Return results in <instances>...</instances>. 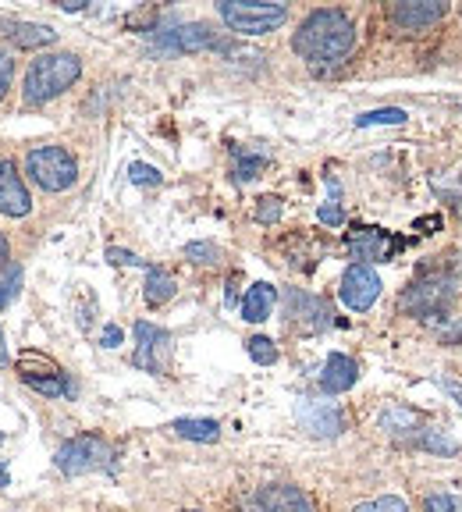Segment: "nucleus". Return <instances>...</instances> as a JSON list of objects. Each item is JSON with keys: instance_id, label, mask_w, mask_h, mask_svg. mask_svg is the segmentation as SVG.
I'll return each instance as SVG.
<instances>
[{"instance_id": "f257e3e1", "label": "nucleus", "mask_w": 462, "mask_h": 512, "mask_svg": "<svg viewBox=\"0 0 462 512\" xmlns=\"http://www.w3.org/2000/svg\"><path fill=\"white\" fill-rule=\"evenodd\" d=\"M292 50L317 72H331L356 50V22L338 8H317L295 29Z\"/></svg>"}, {"instance_id": "f03ea898", "label": "nucleus", "mask_w": 462, "mask_h": 512, "mask_svg": "<svg viewBox=\"0 0 462 512\" xmlns=\"http://www.w3.org/2000/svg\"><path fill=\"white\" fill-rule=\"evenodd\" d=\"M82 75V61L75 54H40L25 72V107H43L72 89Z\"/></svg>"}, {"instance_id": "7ed1b4c3", "label": "nucleus", "mask_w": 462, "mask_h": 512, "mask_svg": "<svg viewBox=\"0 0 462 512\" xmlns=\"http://www.w3.org/2000/svg\"><path fill=\"white\" fill-rule=\"evenodd\" d=\"M217 15L231 32L263 36V32H274L278 25L288 22V4H274V0H221Z\"/></svg>"}, {"instance_id": "20e7f679", "label": "nucleus", "mask_w": 462, "mask_h": 512, "mask_svg": "<svg viewBox=\"0 0 462 512\" xmlns=\"http://www.w3.org/2000/svg\"><path fill=\"white\" fill-rule=\"evenodd\" d=\"M25 175L43 192H64L79 182V164L64 146H32L25 153Z\"/></svg>"}, {"instance_id": "39448f33", "label": "nucleus", "mask_w": 462, "mask_h": 512, "mask_svg": "<svg viewBox=\"0 0 462 512\" xmlns=\"http://www.w3.org/2000/svg\"><path fill=\"white\" fill-rule=\"evenodd\" d=\"M452 299H455L452 274L427 271L402 292L399 306H402V313H409V317H441V313L452 306Z\"/></svg>"}, {"instance_id": "423d86ee", "label": "nucleus", "mask_w": 462, "mask_h": 512, "mask_svg": "<svg viewBox=\"0 0 462 512\" xmlns=\"http://www.w3.org/2000/svg\"><path fill=\"white\" fill-rule=\"evenodd\" d=\"M57 470L68 473V477H79V473L107 470L114 463V448L111 441H104L100 434H75L68 438L54 456Z\"/></svg>"}, {"instance_id": "0eeeda50", "label": "nucleus", "mask_w": 462, "mask_h": 512, "mask_svg": "<svg viewBox=\"0 0 462 512\" xmlns=\"http://www.w3.org/2000/svg\"><path fill=\"white\" fill-rule=\"evenodd\" d=\"M139 370L146 374H168L171 367V335L157 324H136V356H132Z\"/></svg>"}, {"instance_id": "6e6552de", "label": "nucleus", "mask_w": 462, "mask_h": 512, "mask_svg": "<svg viewBox=\"0 0 462 512\" xmlns=\"http://www.w3.org/2000/svg\"><path fill=\"white\" fill-rule=\"evenodd\" d=\"M338 296L349 306L352 313H367L370 306L381 296V274L370 264H352L349 271L342 274V285H338Z\"/></svg>"}, {"instance_id": "1a4fd4ad", "label": "nucleus", "mask_w": 462, "mask_h": 512, "mask_svg": "<svg viewBox=\"0 0 462 512\" xmlns=\"http://www.w3.org/2000/svg\"><path fill=\"white\" fill-rule=\"evenodd\" d=\"M448 15L445 0H402V4H391L388 22L399 32H427Z\"/></svg>"}, {"instance_id": "9d476101", "label": "nucleus", "mask_w": 462, "mask_h": 512, "mask_svg": "<svg viewBox=\"0 0 462 512\" xmlns=\"http://www.w3.org/2000/svg\"><path fill=\"white\" fill-rule=\"evenodd\" d=\"M295 416H299V424L313 434V438H338L345 431V420H342V409L335 402H320V399H299L295 406Z\"/></svg>"}, {"instance_id": "9b49d317", "label": "nucleus", "mask_w": 462, "mask_h": 512, "mask_svg": "<svg viewBox=\"0 0 462 512\" xmlns=\"http://www.w3.org/2000/svg\"><path fill=\"white\" fill-rule=\"evenodd\" d=\"M32 210L29 189L18 175L15 160L0 157V214L4 217H25Z\"/></svg>"}, {"instance_id": "f8f14e48", "label": "nucleus", "mask_w": 462, "mask_h": 512, "mask_svg": "<svg viewBox=\"0 0 462 512\" xmlns=\"http://www.w3.org/2000/svg\"><path fill=\"white\" fill-rule=\"evenodd\" d=\"M160 47L164 50H182V54H192V50H210V47H221V40L214 36V29L203 22H192V25H175V29H164L157 36Z\"/></svg>"}, {"instance_id": "ddd939ff", "label": "nucleus", "mask_w": 462, "mask_h": 512, "mask_svg": "<svg viewBox=\"0 0 462 512\" xmlns=\"http://www.w3.org/2000/svg\"><path fill=\"white\" fill-rule=\"evenodd\" d=\"M402 242H388V235L374 224H356L349 232V253L356 260H388Z\"/></svg>"}, {"instance_id": "4468645a", "label": "nucleus", "mask_w": 462, "mask_h": 512, "mask_svg": "<svg viewBox=\"0 0 462 512\" xmlns=\"http://www.w3.org/2000/svg\"><path fill=\"white\" fill-rule=\"evenodd\" d=\"M256 509L260 512H310V498L295 484H267L256 491Z\"/></svg>"}, {"instance_id": "2eb2a0df", "label": "nucleus", "mask_w": 462, "mask_h": 512, "mask_svg": "<svg viewBox=\"0 0 462 512\" xmlns=\"http://www.w3.org/2000/svg\"><path fill=\"white\" fill-rule=\"evenodd\" d=\"M356 381H359L356 360L345 356V352H331V356L324 360V370H320V392L342 395V392H349Z\"/></svg>"}, {"instance_id": "dca6fc26", "label": "nucleus", "mask_w": 462, "mask_h": 512, "mask_svg": "<svg viewBox=\"0 0 462 512\" xmlns=\"http://www.w3.org/2000/svg\"><path fill=\"white\" fill-rule=\"evenodd\" d=\"M288 317L292 320H303L306 331H324L335 324V313H331V306L324 303V299L317 296H303V292H292L288 296Z\"/></svg>"}, {"instance_id": "f3484780", "label": "nucleus", "mask_w": 462, "mask_h": 512, "mask_svg": "<svg viewBox=\"0 0 462 512\" xmlns=\"http://www.w3.org/2000/svg\"><path fill=\"white\" fill-rule=\"evenodd\" d=\"M0 36H4L11 47H22V50H36V47H50V43H57V32L50 29V25H36V22L0 25Z\"/></svg>"}, {"instance_id": "a211bd4d", "label": "nucleus", "mask_w": 462, "mask_h": 512, "mask_svg": "<svg viewBox=\"0 0 462 512\" xmlns=\"http://www.w3.org/2000/svg\"><path fill=\"white\" fill-rule=\"evenodd\" d=\"M274 303H278V288L271 281H256V285H249L246 299H242V320L263 324L274 313Z\"/></svg>"}, {"instance_id": "6ab92c4d", "label": "nucleus", "mask_w": 462, "mask_h": 512, "mask_svg": "<svg viewBox=\"0 0 462 512\" xmlns=\"http://www.w3.org/2000/svg\"><path fill=\"white\" fill-rule=\"evenodd\" d=\"M171 431L185 441H203V445L221 438V424H217V420H203V416H182V420L171 424Z\"/></svg>"}, {"instance_id": "aec40b11", "label": "nucleus", "mask_w": 462, "mask_h": 512, "mask_svg": "<svg viewBox=\"0 0 462 512\" xmlns=\"http://www.w3.org/2000/svg\"><path fill=\"white\" fill-rule=\"evenodd\" d=\"M175 278H171L168 271H164V267H150V271H146V303L153 306V310H157V306H164L168 303L171 296H175Z\"/></svg>"}, {"instance_id": "412c9836", "label": "nucleus", "mask_w": 462, "mask_h": 512, "mask_svg": "<svg viewBox=\"0 0 462 512\" xmlns=\"http://www.w3.org/2000/svg\"><path fill=\"white\" fill-rule=\"evenodd\" d=\"M18 370H22V377L29 381V377H57L61 374V367H57L50 356H43V352H36V349H25L22 356H18Z\"/></svg>"}, {"instance_id": "4be33fe9", "label": "nucleus", "mask_w": 462, "mask_h": 512, "mask_svg": "<svg viewBox=\"0 0 462 512\" xmlns=\"http://www.w3.org/2000/svg\"><path fill=\"white\" fill-rule=\"evenodd\" d=\"M381 427L388 434H413L420 431V416L406 406H395V409H384L381 413Z\"/></svg>"}, {"instance_id": "5701e85b", "label": "nucleus", "mask_w": 462, "mask_h": 512, "mask_svg": "<svg viewBox=\"0 0 462 512\" xmlns=\"http://www.w3.org/2000/svg\"><path fill=\"white\" fill-rule=\"evenodd\" d=\"M263 164H267L263 153H246L235 146V171H231V175H235V182H253V178L263 171Z\"/></svg>"}, {"instance_id": "b1692460", "label": "nucleus", "mask_w": 462, "mask_h": 512, "mask_svg": "<svg viewBox=\"0 0 462 512\" xmlns=\"http://www.w3.org/2000/svg\"><path fill=\"white\" fill-rule=\"evenodd\" d=\"M409 114L402 107H381V111H367L356 118V128H374V125H406Z\"/></svg>"}, {"instance_id": "393cba45", "label": "nucleus", "mask_w": 462, "mask_h": 512, "mask_svg": "<svg viewBox=\"0 0 462 512\" xmlns=\"http://www.w3.org/2000/svg\"><path fill=\"white\" fill-rule=\"evenodd\" d=\"M246 352H249V360L260 363V367H271V363H278V345H274L267 335H253V338H249Z\"/></svg>"}, {"instance_id": "a878e982", "label": "nucleus", "mask_w": 462, "mask_h": 512, "mask_svg": "<svg viewBox=\"0 0 462 512\" xmlns=\"http://www.w3.org/2000/svg\"><path fill=\"white\" fill-rule=\"evenodd\" d=\"M185 260L214 267V264H221V249H217L214 242H189V246H185Z\"/></svg>"}, {"instance_id": "bb28decb", "label": "nucleus", "mask_w": 462, "mask_h": 512, "mask_svg": "<svg viewBox=\"0 0 462 512\" xmlns=\"http://www.w3.org/2000/svg\"><path fill=\"white\" fill-rule=\"evenodd\" d=\"M327 185H331V200L317 210V217H320V224H327V228H338V224H345V210H342V203H338V182L331 178Z\"/></svg>"}, {"instance_id": "cd10ccee", "label": "nucleus", "mask_w": 462, "mask_h": 512, "mask_svg": "<svg viewBox=\"0 0 462 512\" xmlns=\"http://www.w3.org/2000/svg\"><path fill=\"white\" fill-rule=\"evenodd\" d=\"M29 388H36L40 395H50V399H57V395H68V381H64V374L57 377H29Z\"/></svg>"}, {"instance_id": "c85d7f7f", "label": "nucleus", "mask_w": 462, "mask_h": 512, "mask_svg": "<svg viewBox=\"0 0 462 512\" xmlns=\"http://www.w3.org/2000/svg\"><path fill=\"white\" fill-rule=\"evenodd\" d=\"M416 445L427 448V452H441V456H452L455 452V441L445 438L441 431H423L420 438H416Z\"/></svg>"}, {"instance_id": "c756f323", "label": "nucleus", "mask_w": 462, "mask_h": 512, "mask_svg": "<svg viewBox=\"0 0 462 512\" xmlns=\"http://www.w3.org/2000/svg\"><path fill=\"white\" fill-rule=\"evenodd\" d=\"M352 512H409V505L402 502L399 495H384V498H374V502L356 505Z\"/></svg>"}, {"instance_id": "7c9ffc66", "label": "nucleus", "mask_w": 462, "mask_h": 512, "mask_svg": "<svg viewBox=\"0 0 462 512\" xmlns=\"http://www.w3.org/2000/svg\"><path fill=\"white\" fill-rule=\"evenodd\" d=\"M253 217L260 224H278L281 221V200L278 196H263V200H256Z\"/></svg>"}, {"instance_id": "2f4dec72", "label": "nucleus", "mask_w": 462, "mask_h": 512, "mask_svg": "<svg viewBox=\"0 0 462 512\" xmlns=\"http://www.w3.org/2000/svg\"><path fill=\"white\" fill-rule=\"evenodd\" d=\"M423 512H462V498L459 495H448V491H438L423 502Z\"/></svg>"}, {"instance_id": "473e14b6", "label": "nucleus", "mask_w": 462, "mask_h": 512, "mask_svg": "<svg viewBox=\"0 0 462 512\" xmlns=\"http://www.w3.org/2000/svg\"><path fill=\"white\" fill-rule=\"evenodd\" d=\"M128 178L136 185H160V171L153 168V164H143V160L128 164Z\"/></svg>"}, {"instance_id": "72a5a7b5", "label": "nucleus", "mask_w": 462, "mask_h": 512, "mask_svg": "<svg viewBox=\"0 0 462 512\" xmlns=\"http://www.w3.org/2000/svg\"><path fill=\"white\" fill-rule=\"evenodd\" d=\"M18 288H22V267H15V271H11V278L4 281V285H0V310H4L8 303H15V299H18Z\"/></svg>"}, {"instance_id": "f704fd0d", "label": "nucleus", "mask_w": 462, "mask_h": 512, "mask_svg": "<svg viewBox=\"0 0 462 512\" xmlns=\"http://www.w3.org/2000/svg\"><path fill=\"white\" fill-rule=\"evenodd\" d=\"M11 79H15V57H11L8 50H0V100L8 96Z\"/></svg>"}, {"instance_id": "c9c22d12", "label": "nucleus", "mask_w": 462, "mask_h": 512, "mask_svg": "<svg viewBox=\"0 0 462 512\" xmlns=\"http://www.w3.org/2000/svg\"><path fill=\"white\" fill-rule=\"evenodd\" d=\"M107 260H111V264H118V267H146L143 256L128 253V249H118V246L107 249Z\"/></svg>"}, {"instance_id": "e433bc0d", "label": "nucleus", "mask_w": 462, "mask_h": 512, "mask_svg": "<svg viewBox=\"0 0 462 512\" xmlns=\"http://www.w3.org/2000/svg\"><path fill=\"white\" fill-rule=\"evenodd\" d=\"M11 264V246H8V239H4V232H0V271Z\"/></svg>"}, {"instance_id": "4c0bfd02", "label": "nucleus", "mask_w": 462, "mask_h": 512, "mask_svg": "<svg viewBox=\"0 0 462 512\" xmlns=\"http://www.w3.org/2000/svg\"><path fill=\"white\" fill-rule=\"evenodd\" d=\"M104 345H107V349L121 345V328H107V331H104Z\"/></svg>"}, {"instance_id": "58836bf2", "label": "nucleus", "mask_w": 462, "mask_h": 512, "mask_svg": "<svg viewBox=\"0 0 462 512\" xmlns=\"http://www.w3.org/2000/svg\"><path fill=\"white\" fill-rule=\"evenodd\" d=\"M445 388H448V392L455 395V399L462 402V381H459V377H445Z\"/></svg>"}, {"instance_id": "ea45409f", "label": "nucleus", "mask_w": 462, "mask_h": 512, "mask_svg": "<svg viewBox=\"0 0 462 512\" xmlns=\"http://www.w3.org/2000/svg\"><path fill=\"white\" fill-rule=\"evenodd\" d=\"M11 356H8V338H4V328H0V367H8Z\"/></svg>"}, {"instance_id": "a19ab883", "label": "nucleus", "mask_w": 462, "mask_h": 512, "mask_svg": "<svg viewBox=\"0 0 462 512\" xmlns=\"http://www.w3.org/2000/svg\"><path fill=\"white\" fill-rule=\"evenodd\" d=\"M64 11H82L86 8V0H68V4H61Z\"/></svg>"}, {"instance_id": "79ce46f5", "label": "nucleus", "mask_w": 462, "mask_h": 512, "mask_svg": "<svg viewBox=\"0 0 462 512\" xmlns=\"http://www.w3.org/2000/svg\"><path fill=\"white\" fill-rule=\"evenodd\" d=\"M0 488H8V466L0 463Z\"/></svg>"}, {"instance_id": "37998d69", "label": "nucleus", "mask_w": 462, "mask_h": 512, "mask_svg": "<svg viewBox=\"0 0 462 512\" xmlns=\"http://www.w3.org/2000/svg\"><path fill=\"white\" fill-rule=\"evenodd\" d=\"M182 512H200V509H182Z\"/></svg>"}, {"instance_id": "c03bdc74", "label": "nucleus", "mask_w": 462, "mask_h": 512, "mask_svg": "<svg viewBox=\"0 0 462 512\" xmlns=\"http://www.w3.org/2000/svg\"><path fill=\"white\" fill-rule=\"evenodd\" d=\"M0 441H4V434H0Z\"/></svg>"}]
</instances>
